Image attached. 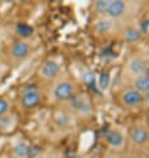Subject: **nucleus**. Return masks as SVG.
<instances>
[{"label": "nucleus", "mask_w": 149, "mask_h": 158, "mask_svg": "<svg viewBox=\"0 0 149 158\" xmlns=\"http://www.w3.org/2000/svg\"><path fill=\"white\" fill-rule=\"evenodd\" d=\"M15 32L20 39L25 40V39H28V37H30L33 35L34 28L32 27V25L27 24V23H17L15 25Z\"/></svg>", "instance_id": "obj_14"}, {"label": "nucleus", "mask_w": 149, "mask_h": 158, "mask_svg": "<svg viewBox=\"0 0 149 158\" xmlns=\"http://www.w3.org/2000/svg\"><path fill=\"white\" fill-rule=\"evenodd\" d=\"M113 28V20L108 19V17L103 16L96 20L95 23V29L98 33H109Z\"/></svg>", "instance_id": "obj_13"}, {"label": "nucleus", "mask_w": 149, "mask_h": 158, "mask_svg": "<svg viewBox=\"0 0 149 158\" xmlns=\"http://www.w3.org/2000/svg\"><path fill=\"white\" fill-rule=\"evenodd\" d=\"M66 109L70 114L78 117H89L93 113V102L86 93L74 94L66 102Z\"/></svg>", "instance_id": "obj_1"}, {"label": "nucleus", "mask_w": 149, "mask_h": 158, "mask_svg": "<svg viewBox=\"0 0 149 158\" xmlns=\"http://www.w3.org/2000/svg\"><path fill=\"white\" fill-rule=\"evenodd\" d=\"M41 158H57V157H54V156H50V154H48V156H44V157H41Z\"/></svg>", "instance_id": "obj_22"}, {"label": "nucleus", "mask_w": 149, "mask_h": 158, "mask_svg": "<svg viewBox=\"0 0 149 158\" xmlns=\"http://www.w3.org/2000/svg\"><path fill=\"white\" fill-rule=\"evenodd\" d=\"M127 11V3L123 2V0H111L109 3V7L107 10V14L106 17L111 20H115V19H119L123 15L125 14Z\"/></svg>", "instance_id": "obj_10"}, {"label": "nucleus", "mask_w": 149, "mask_h": 158, "mask_svg": "<svg viewBox=\"0 0 149 158\" xmlns=\"http://www.w3.org/2000/svg\"><path fill=\"white\" fill-rule=\"evenodd\" d=\"M104 158H117L115 154H107L106 157H104Z\"/></svg>", "instance_id": "obj_21"}, {"label": "nucleus", "mask_w": 149, "mask_h": 158, "mask_svg": "<svg viewBox=\"0 0 149 158\" xmlns=\"http://www.w3.org/2000/svg\"><path fill=\"white\" fill-rule=\"evenodd\" d=\"M109 84H111V76H109V73L107 72H103L99 74L98 77V85L102 90H107Z\"/></svg>", "instance_id": "obj_16"}, {"label": "nucleus", "mask_w": 149, "mask_h": 158, "mask_svg": "<svg viewBox=\"0 0 149 158\" xmlns=\"http://www.w3.org/2000/svg\"><path fill=\"white\" fill-rule=\"evenodd\" d=\"M74 94H75V85L69 78H59L58 81H55L53 89H52L53 98L63 104H66Z\"/></svg>", "instance_id": "obj_2"}, {"label": "nucleus", "mask_w": 149, "mask_h": 158, "mask_svg": "<svg viewBox=\"0 0 149 158\" xmlns=\"http://www.w3.org/2000/svg\"><path fill=\"white\" fill-rule=\"evenodd\" d=\"M133 89L137 90L140 94H149V77L141 74L133 78Z\"/></svg>", "instance_id": "obj_12"}, {"label": "nucleus", "mask_w": 149, "mask_h": 158, "mask_svg": "<svg viewBox=\"0 0 149 158\" xmlns=\"http://www.w3.org/2000/svg\"><path fill=\"white\" fill-rule=\"evenodd\" d=\"M106 142L112 150H120L125 145V135L120 130H109L106 135Z\"/></svg>", "instance_id": "obj_9"}, {"label": "nucleus", "mask_w": 149, "mask_h": 158, "mask_svg": "<svg viewBox=\"0 0 149 158\" xmlns=\"http://www.w3.org/2000/svg\"><path fill=\"white\" fill-rule=\"evenodd\" d=\"M144 74H145L147 77H149V64L147 65V69H145V72H144Z\"/></svg>", "instance_id": "obj_20"}, {"label": "nucleus", "mask_w": 149, "mask_h": 158, "mask_svg": "<svg viewBox=\"0 0 149 158\" xmlns=\"http://www.w3.org/2000/svg\"><path fill=\"white\" fill-rule=\"evenodd\" d=\"M29 53H30V45L25 40H17L11 45L10 55L15 61H21L27 59Z\"/></svg>", "instance_id": "obj_6"}, {"label": "nucleus", "mask_w": 149, "mask_h": 158, "mask_svg": "<svg viewBox=\"0 0 149 158\" xmlns=\"http://www.w3.org/2000/svg\"><path fill=\"white\" fill-rule=\"evenodd\" d=\"M139 31H140V33H148L149 32V20H143L141 23H140V25H139V28H137Z\"/></svg>", "instance_id": "obj_19"}, {"label": "nucleus", "mask_w": 149, "mask_h": 158, "mask_svg": "<svg viewBox=\"0 0 149 158\" xmlns=\"http://www.w3.org/2000/svg\"><path fill=\"white\" fill-rule=\"evenodd\" d=\"M34 148L25 141H17L11 149L12 158H33Z\"/></svg>", "instance_id": "obj_8"}, {"label": "nucleus", "mask_w": 149, "mask_h": 158, "mask_svg": "<svg viewBox=\"0 0 149 158\" xmlns=\"http://www.w3.org/2000/svg\"><path fill=\"white\" fill-rule=\"evenodd\" d=\"M123 158H135V157H132V156H125V157H123Z\"/></svg>", "instance_id": "obj_23"}, {"label": "nucleus", "mask_w": 149, "mask_h": 158, "mask_svg": "<svg viewBox=\"0 0 149 158\" xmlns=\"http://www.w3.org/2000/svg\"><path fill=\"white\" fill-rule=\"evenodd\" d=\"M21 105L25 109H33L36 108L41 101V94L38 89L33 85H27L21 92Z\"/></svg>", "instance_id": "obj_3"}, {"label": "nucleus", "mask_w": 149, "mask_h": 158, "mask_svg": "<svg viewBox=\"0 0 149 158\" xmlns=\"http://www.w3.org/2000/svg\"><path fill=\"white\" fill-rule=\"evenodd\" d=\"M120 100L123 105L128 108H136V106H140L143 102V94H140L137 90H135L133 88L132 89H125L123 90V93L120 94Z\"/></svg>", "instance_id": "obj_7"}, {"label": "nucleus", "mask_w": 149, "mask_h": 158, "mask_svg": "<svg viewBox=\"0 0 149 158\" xmlns=\"http://www.w3.org/2000/svg\"><path fill=\"white\" fill-rule=\"evenodd\" d=\"M10 108H11L10 101L6 98H0V117L7 116V113L10 112Z\"/></svg>", "instance_id": "obj_18"}, {"label": "nucleus", "mask_w": 149, "mask_h": 158, "mask_svg": "<svg viewBox=\"0 0 149 158\" xmlns=\"http://www.w3.org/2000/svg\"><path fill=\"white\" fill-rule=\"evenodd\" d=\"M123 37H124V40L127 43H136L140 40V37H141V33H140V31L135 27H129L124 31V35H123Z\"/></svg>", "instance_id": "obj_15"}, {"label": "nucleus", "mask_w": 149, "mask_h": 158, "mask_svg": "<svg viewBox=\"0 0 149 158\" xmlns=\"http://www.w3.org/2000/svg\"><path fill=\"white\" fill-rule=\"evenodd\" d=\"M59 72H61V67L54 60L44 61L41 64V67L38 68V76H40L42 80H46V81L55 80V78L59 76Z\"/></svg>", "instance_id": "obj_4"}, {"label": "nucleus", "mask_w": 149, "mask_h": 158, "mask_svg": "<svg viewBox=\"0 0 149 158\" xmlns=\"http://www.w3.org/2000/svg\"><path fill=\"white\" fill-rule=\"evenodd\" d=\"M129 141L135 146H144L149 141V131L145 128H133L129 131Z\"/></svg>", "instance_id": "obj_11"}, {"label": "nucleus", "mask_w": 149, "mask_h": 158, "mask_svg": "<svg viewBox=\"0 0 149 158\" xmlns=\"http://www.w3.org/2000/svg\"><path fill=\"white\" fill-rule=\"evenodd\" d=\"M147 60L144 57H140V56H135V57L129 59L128 61H127L125 64V72L128 76L131 77H139L141 76V74H144V72H145L147 69Z\"/></svg>", "instance_id": "obj_5"}, {"label": "nucleus", "mask_w": 149, "mask_h": 158, "mask_svg": "<svg viewBox=\"0 0 149 158\" xmlns=\"http://www.w3.org/2000/svg\"><path fill=\"white\" fill-rule=\"evenodd\" d=\"M109 3H111V0H98V2H95L94 8H95V11L98 12V14L106 16L107 10L109 7Z\"/></svg>", "instance_id": "obj_17"}]
</instances>
